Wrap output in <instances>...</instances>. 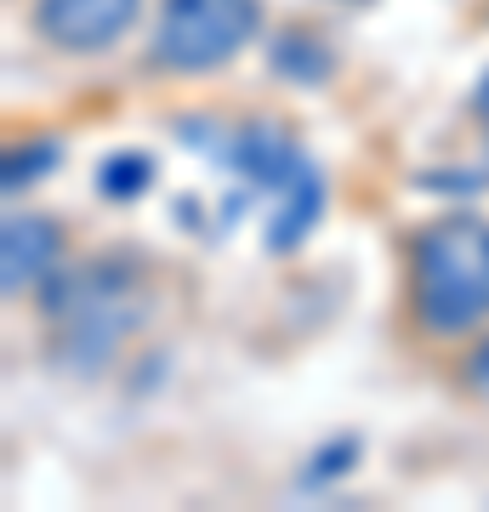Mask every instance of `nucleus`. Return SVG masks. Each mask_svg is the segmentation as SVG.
I'll return each instance as SVG.
<instances>
[{
  "instance_id": "0eeeda50",
  "label": "nucleus",
  "mask_w": 489,
  "mask_h": 512,
  "mask_svg": "<svg viewBox=\"0 0 489 512\" xmlns=\"http://www.w3.org/2000/svg\"><path fill=\"white\" fill-rule=\"evenodd\" d=\"M472 114H478V126L489 131V74L478 80V92H472Z\"/></svg>"
},
{
  "instance_id": "423d86ee",
  "label": "nucleus",
  "mask_w": 489,
  "mask_h": 512,
  "mask_svg": "<svg viewBox=\"0 0 489 512\" xmlns=\"http://www.w3.org/2000/svg\"><path fill=\"white\" fill-rule=\"evenodd\" d=\"M461 376H467V393H478V399L489 404V336L478 342V348L467 353V365H461Z\"/></svg>"
},
{
  "instance_id": "f03ea898",
  "label": "nucleus",
  "mask_w": 489,
  "mask_h": 512,
  "mask_svg": "<svg viewBox=\"0 0 489 512\" xmlns=\"http://www.w3.org/2000/svg\"><path fill=\"white\" fill-rule=\"evenodd\" d=\"M262 29V0H165L154 23V69L211 74L234 63Z\"/></svg>"
},
{
  "instance_id": "20e7f679",
  "label": "nucleus",
  "mask_w": 489,
  "mask_h": 512,
  "mask_svg": "<svg viewBox=\"0 0 489 512\" xmlns=\"http://www.w3.org/2000/svg\"><path fill=\"white\" fill-rule=\"evenodd\" d=\"M137 12H143V0H35V35L52 52L91 57L126 40Z\"/></svg>"
},
{
  "instance_id": "7ed1b4c3",
  "label": "nucleus",
  "mask_w": 489,
  "mask_h": 512,
  "mask_svg": "<svg viewBox=\"0 0 489 512\" xmlns=\"http://www.w3.org/2000/svg\"><path fill=\"white\" fill-rule=\"evenodd\" d=\"M52 319L80 359H109L120 336L137 325V302L120 274L86 268V274H63V285L52 291Z\"/></svg>"
},
{
  "instance_id": "f257e3e1",
  "label": "nucleus",
  "mask_w": 489,
  "mask_h": 512,
  "mask_svg": "<svg viewBox=\"0 0 489 512\" xmlns=\"http://www.w3.org/2000/svg\"><path fill=\"white\" fill-rule=\"evenodd\" d=\"M410 319L438 342H461L489 325V217L450 211L410 239Z\"/></svg>"
},
{
  "instance_id": "39448f33",
  "label": "nucleus",
  "mask_w": 489,
  "mask_h": 512,
  "mask_svg": "<svg viewBox=\"0 0 489 512\" xmlns=\"http://www.w3.org/2000/svg\"><path fill=\"white\" fill-rule=\"evenodd\" d=\"M57 256H63V228L40 211H23V217L12 211L0 222V291L18 296L29 285H40Z\"/></svg>"
}]
</instances>
